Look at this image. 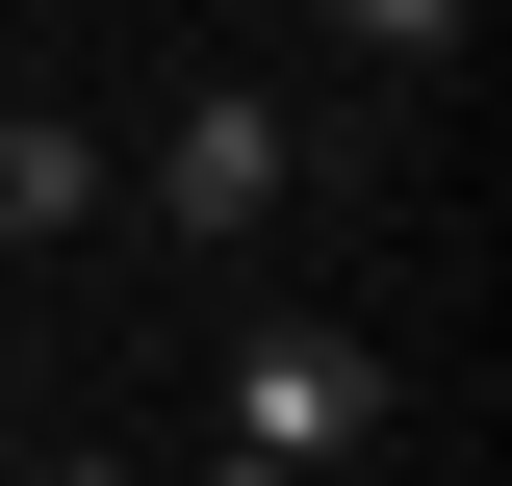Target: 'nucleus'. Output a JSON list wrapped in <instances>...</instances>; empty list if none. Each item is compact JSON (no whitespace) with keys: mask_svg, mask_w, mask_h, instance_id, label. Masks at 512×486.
<instances>
[{"mask_svg":"<svg viewBox=\"0 0 512 486\" xmlns=\"http://www.w3.org/2000/svg\"><path fill=\"white\" fill-rule=\"evenodd\" d=\"M205 435L308 486V461H359V435H384V359H359V333H256V359H231V410H205Z\"/></svg>","mask_w":512,"mask_h":486,"instance_id":"f257e3e1","label":"nucleus"},{"mask_svg":"<svg viewBox=\"0 0 512 486\" xmlns=\"http://www.w3.org/2000/svg\"><path fill=\"white\" fill-rule=\"evenodd\" d=\"M154 205H180V231H256V205H282V103H180L154 128Z\"/></svg>","mask_w":512,"mask_h":486,"instance_id":"f03ea898","label":"nucleus"},{"mask_svg":"<svg viewBox=\"0 0 512 486\" xmlns=\"http://www.w3.org/2000/svg\"><path fill=\"white\" fill-rule=\"evenodd\" d=\"M77 205H103V154H77V128H52V103H26V128H0V256H52V231H77Z\"/></svg>","mask_w":512,"mask_h":486,"instance_id":"7ed1b4c3","label":"nucleus"},{"mask_svg":"<svg viewBox=\"0 0 512 486\" xmlns=\"http://www.w3.org/2000/svg\"><path fill=\"white\" fill-rule=\"evenodd\" d=\"M333 26H359V52H461V0H333Z\"/></svg>","mask_w":512,"mask_h":486,"instance_id":"20e7f679","label":"nucleus"}]
</instances>
